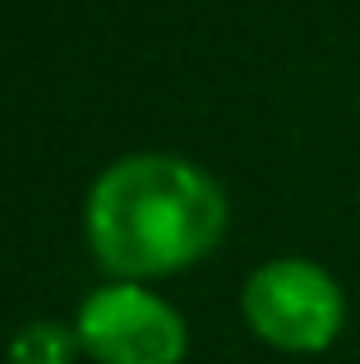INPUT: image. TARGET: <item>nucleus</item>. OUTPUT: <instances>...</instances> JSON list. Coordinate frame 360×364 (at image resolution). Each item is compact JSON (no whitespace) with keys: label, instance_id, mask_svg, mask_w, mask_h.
I'll return each instance as SVG.
<instances>
[{"label":"nucleus","instance_id":"f03ea898","mask_svg":"<svg viewBox=\"0 0 360 364\" xmlns=\"http://www.w3.org/2000/svg\"><path fill=\"white\" fill-rule=\"evenodd\" d=\"M240 309L259 341L287 355H319L346 323V295L333 272L309 258H268L250 272Z\"/></svg>","mask_w":360,"mask_h":364},{"label":"nucleus","instance_id":"f257e3e1","mask_svg":"<svg viewBox=\"0 0 360 364\" xmlns=\"http://www.w3.org/2000/svg\"><path fill=\"white\" fill-rule=\"evenodd\" d=\"M226 235V194L194 161L139 152L97 176L88 245L116 282L166 277L198 263Z\"/></svg>","mask_w":360,"mask_h":364},{"label":"nucleus","instance_id":"7ed1b4c3","mask_svg":"<svg viewBox=\"0 0 360 364\" xmlns=\"http://www.w3.org/2000/svg\"><path fill=\"white\" fill-rule=\"evenodd\" d=\"M74 337L97 364H180L189 346L185 318L134 282L92 291L79 304Z\"/></svg>","mask_w":360,"mask_h":364},{"label":"nucleus","instance_id":"20e7f679","mask_svg":"<svg viewBox=\"0 0 360 364\" xmlns=\"http://www.w3.org/2000/svg\"><path fill=\"white\" fill-rule=\"evenodd\" d=\"M74 341L65 328L55 323H28L14 341H9V364H70Z\"/></svg>","mask_w":360,"mask_h":364}]
</instances>
